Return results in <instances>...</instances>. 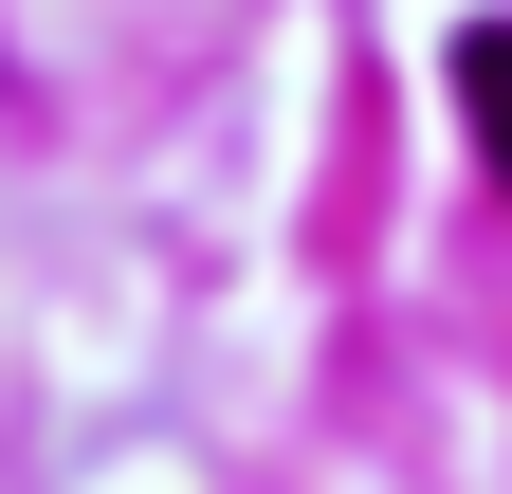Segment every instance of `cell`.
I'll list each match as a JSON object with an SVG mask.
<instances>
[{
    "label": "cell",
    "instance_id": "6da1fadb",
    "mask_svg": "<svg viewBox=\"0 0 512 494\" xmlns=\"http://www.w3.org/2000/svg\"><path fill=\"white\" fill-rule=\"evenodd\" d=\"M458 129H476V165L512 183V19H476V37H458Z\"/></svg>",
    "mask_w": 512,
    "mask_h": 494
}]
</instances>
